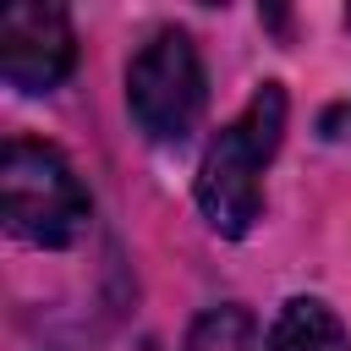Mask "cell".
Segmentation results:
<instances>
[{
  "label": "cell",
  "instance_id": "277c9868",
  "mask_svg": "<svg viewBox=\"0 0 351 351\" xmlns=\"http://www.w3.org/2000/svg\"><path fill=\"white\" fill-rule=\"evenodd\" d=\"M77 66V33L60 5L16 0L0 11V77L16 93H49Z\"/></svg>",
  "mask_w": 351,
  "mask_h": 351
},
{
  "label": "cell",
  "instance_id": "7a4b0ae2",
  "mask_svg": "<svg viewBox=\"0 0 351 351\" xmlns=\"http://www.w3.org/2000/svg\"><path fill=\"white\" fill-rule=\"evenodd\" d=\"M0 219L27 247H71L88 230V192L60 148L33 137L0 148Z\"/></svg>",
  "mask_w": 351,
  "mask_h": 351
},
{
  "label": "cell",
  "instance_id": "3957f363",
  "mask_svg": "<svg viewBox=\"0 0 351 351\" xmlns=\"http://www.w3.org/2000/svg\"><path fill=\"white\" fill-rule=\"evenodd\" d=\"M208 82H203V60L197 44L181 27L154 33L132 66H126V110L137 121V132L148 143H186L197 115H203Z\"/></svg>",
  "mask_w": 351,
  "mask_h": 351
},
{
  "label": "cell",
  "instance_id": "8992f818",
  "mask_svg": "<svg viewBox=\"0 0 351 351\" xmlns=\"http://www.w3.org/2000/svg\"><path fill=\"white\" fill-rule=\"evenodd\" d=\"M186 351H269L247 307H208L186 329Z\"/></svg>",
  "mask_w": 351,
  "mask_h": 351
},
{
  "label": "cell",
  "instance_id": "6da1fadb",
  "mask_svg": "<svg viewBox=\"0 0 351 351\" xmlns=\"http://www.w3.org/2000/svg\"><path fill=\"white\" fill-rule=\"evenodd\" d=\"M285 137V88L263 82L197 165V208L219 236H247L263 208V170Z\"/></svg>",
  "mask_w": 351,
  "mask_h": 351
},
{
  "label": "cell",
  "instance_id": "5b68a950",
  "mask_svg": "<svg viewBox=\"0 0 351 351\" xmlns=\"http://www.w3.org/2000/svg\"><path fill=\"white\" fill-rule=\"evenodd\" d=\"M269 351H351V335L340 313L318 296H291L269 324Z\"/></svg>",
  "mask_w": 351,
  "mask_h": 351
}]
</instances>
